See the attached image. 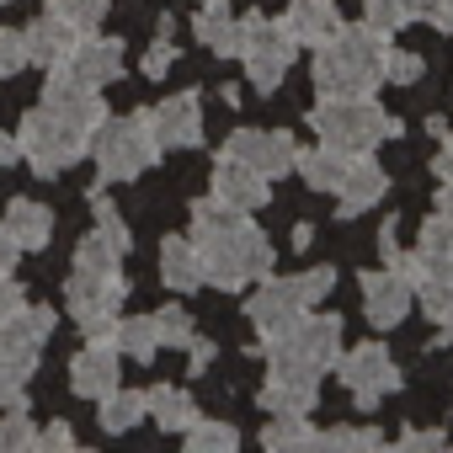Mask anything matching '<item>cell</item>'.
<instances>
[{
    "label": "cell",
    "instance_id": "1",
    "mask_svg": "<svg viewBox=\"0 0 453 453\" xmlns=\"http://www.w3.org/2000/svg\"><path fill=\"white\" fill-rule=\"evenodd\" d=\"M192 246L203 257V283L224 294H241L273 273V241L251 224V213L224 208L213 192L192 203Z\"/></svg>",
    "mask_w": 453,
    "mask_h": 453
},
{
    "label": "cell",
    "instance_id": "2",
    "mask_svg": "<svg viewBox=\"0 0 453 453\" xmlns=\"http://www.w3.org/2000/svg\"><path fill=\"white\" fill-rule=\"evenodd\" d=\"M384 54L389 38L373 33L368 22H342L320 49H315V91L320 96H373L384 86Z\"/></svg>",
    "mask_w": 453,
    "mask_h": 453
},
{
    "label": "cell",
    "instance_id": "3",
    "mask_svg": "<svg viewBox=\"0 0 453 453\" xmlns=\"http://www.w3.org/2000/svg\"><path fill=\"white\" fill-rule=\"evenodd\" d=\"M310 128L315 139L347 150V155H363V150H379L384 139H400L405 123L400 118H384V107L373 96H320L310 107Z\"/></svg>",
    "mask_w": 453,
    "mask_h": 453
},
{
    "label": "cell",
    "instance_id": "4",
    "mask_svg": "<svg viewBox=\"0 0 453 453\" xmlns=\"http://www.w3.org/2000/svg\"><path fill=\"white\" fill-rule=\"evenodd\" d=\"M267 352V373H304V379H320L336 368L342 357V315H315L304 310L288 331H278L273 342H262Z\"/></svg>",
    "mask_w": 453,
    "mask_h": 453
},
{
    "label": "cell",
    "instance_id": "5",
    "mask_svg": "<svg viewBox=\"0 0 453 453\" xmlns=\"http://www.w3.org/2000/svg\"><path fill=\"white\" fill-rule=\"evenodd\" d=\"M86 155L96 160L102 181H134L160 160V144L150 134V118L128 112V118H102L86 139Z\"/></svg>",
    "mask_w": 453,
    "mask_h": 453
},
{
    "label": "cell",
    "instance_id": "6",
    "mask_svg": "<svg viewBox=\"0 0 453 453\" xmlns=\"http://www.w3.org/2000/svg\"><path fill=\"white\" fill-rule=\"evenodd\" d=\"M86 139H91V134L70 128L65 118H54V112L38 102V107L22 118V128H17V155L33 165V176L54 181V176H65V171L86 155Z\"/></svg>",
    "mask_w": 453,
    "mask_h": 453
},
{
    "label": "cell",
    "instance_id": "7",
    "mask_svg": "<svg viewBox=\"0 0 453 453\" xmlns=\"http://www.w3.org/2000/svg\"><path fill=\"white\" fill-rule=\"evenodd\" d=\"M294 54H299V43L288 38V27H283V17L273 22V17H262V12H251V17H241V65H246V81L262 91V96H273L278 86H283V75L294 70Z\"/></svg>",
    "mask_w": 453,
    "mask_h": 453
},
{
    "label": "cell",
    "instance_id": "8",
    "mask_svg": "<svg viewBox=\"0 0 453 453\" xmlns=\"http://www.w3.org/2000/svg\"><path fill=\"white\" fill-rule=\"evenodd\" d=\"M123 299H128L123 273H86V267H75L70 283H65V304H70L75 326H81L86 336H102V342H107L112 320H118Z\"/></svg>",
    "mask_w": 453,
    "mask_h": 453
},
{
    "label": "cell",
    "instance_id": "9",
    "mask_svg": "<svg viewBox=\"0 0 453 453\" xmlns=\"http://www.w3.org/2000/svg\"><path fill=\"white\" fill-rule=\"evenodd\" d=\"M336 373H342L347 395H352L363 411H368V405H379L384 395H395V389L405 384V373H400V363L389 357V347H384V342H363V347L342 352V357H336Z\"/></svg>",
    "mask_w": 453,
    "mask_h": 453
},
{
    "label": "cell",
    "instance_id": "10",
    "mask_svg": "<svg viewBox=\"0 0 453 453\" xmlns=\"http://www.w3.org/2000/svg\"><path fill=\"white\" fill-rule=\"evenodd\" d=\"M384 267H395L400 278H411V288H416L421 278H453V213L437 208V213L421 224L416 251H389Z\"/></svg>",
    "mask_w": 453,
    "mask_h": 453
},
{
    "label": "cell",
    "instance_id": "11",
    "mask_svg": "<svg viewBox=\"0 0 453 453\" xmlns=\"http://www.w3.org/2000/svg\"><path fill=\"white\" fill-rule=\"evenodd\" d=\"M219 155H224V160H241V165H251V171H262L267 181H278V176L294 171L299 144H294L288 128H235L230 139H224Z\"/></svg>",
    "mask_w": 453,
    "mask_h": 453
},
{
    "label": "cell",
    "instance_id": "12",
    "mask_svg": "<svg viewBox=\"0 0 453 453\" xmlns=\"http://www.w3.org/2000/svg\"><path fill=\"white\" fill-rule=\"evenodd\" d=\"M304 310H310V299L299 294V283H294V278H273V273H267L262 288L246 299V320L257 326V342H273V336L288 331Z\"/></svg>",
    "mask_w": 453,
    "mask_h": 453
},
{
    "label": "cell",
    "instance_id": "13",
    "mask_svg": "<svg viewBox=\"0 0 453 453\" xmlns=\"http://www.w3.org/2000/svg\"><path fill=\"white\" fill-rule=\"evenodd\" d=\"M144 118H150V134H155L160 150H192V144H203V96L197 91H176L160 107H144Z\"/></svg>",
    "mask_w": 453,
    "mask_h": 453
},
{
    "label": "cell",
    "instance_id": "14",
    "mask_svg": "<svg viewBox=\"0 0 453 453\" xmlns=\"http://www.w3.org/2000/svg\"><path fill=\"white\" fill-rule=\"evenodd\" d=\"M54 326H59V315L43 310V304L12 310L6 320H0V363H38V352L54 336Z\"/></svg>",
    "mask_w": 453,
    "mask_h": 453
},
{
    "label": "cell",
    "instance_id": "15",
    "mask_svg": "<svg viewBox=\"0 0 453 453\" xmlns=\"http://www.w3.org/2000/svg\"><path fill=\"white\" fill-rule=\"evenodd\" d=\"M59 70L75 75L81 86L102 91V86L123 81V43H118V38H102V33H86V38H75V49L59 59Z\"/></svg>",
    "mask_w": 453,
    "mask_h": 453
},
{
    "label": "cell",
    "instance_id": "16",
    "mask_svg": "<svg viewBox=\"0 0 453 453\" xmlns=\"http://www.w3.org/2000/svg\"><path fill=\"white\" fill-rule=\"evenodd\" d=\"M43 107H49L54 118H65L70 128H81V134H91V128L107 118L102 96H96L91 86H81L75 75H65L59 65H54V70H49V81H43Z\"/></svg>",
    "mask_w": 453,
    "mask_h": 453
},
{
    "label": "cell",
    "instance_id": "17",
    "mask_svg": "<svg viewBox=\"0 0 453 453\" xmlns=\"http://www.w3.org/2000/svg\"><path fill=\"white\" fill-rule=\"evenodd\" d=\"M357 283H363V315H368V326H379V331L400 326V320L411 315V304H416L411 278H400L395 267H384V273H363Z\"/></svg>",
    "mask_w": 453,
    "mask_h": 453
},
{
    "label": "cell",
    "instance_id": "18",
    "mask_svg": "<svg viewBox=\"0 0 453 453\" xmlns=\"http://www.w3.org/2000/svg\"><path fill=\"white\" fill-rule=\"evenodd\" d=\"M123 357H118V347L112 342H102V336H86V347L75 352V363H70V389L81 395V400H102V395H112L118 389V368Z\"/></svg>",
    "mask_w": 453,
    "mask_h": 453
},
{
    "label": "cell",
    "instance_id": "19",
    "mask_svg": "<svg viewBox=\"0 0 453 453\" xmlns=\"http://www.w3.org/2000/svg\"><path fill=\"white\" fill-rule=\"evenodd\" d=\"M384 192H389L384 165H379L368 150H363V155H352L347 176L336 181V219H357V213H368L373 203H384Z\"/></svg>",
    "mask_w": 453,
    "mask_h": 453
},
{
    "label": "cell",
    "instance_id": "20",
    "mask_svg": "<svg viewBox=\"0 0 453 453\" xmlns=\"http://www.w3.org/2000/svg\"><path fill=\"white\" fill-rule=\"evenodd\" d=\"M224 208H235V213H257L267 197H273V181L262 176V171H251V165H241V160H224L219 155V165H213V187H208Z\"/></svg>",
    "mask_w": 453,
    "mask_h": 453
},
{
    "label": "cell",
    "instance_id": "21",
    "mask_svg": "<svg viewBox=\"0 0 453 453\" xmlns=\"http://www.w3.org/2000/svg\"><path fill=\"white\" fill-rule=\"evenodd\" d=\"M283 27L299 49H320L336 27H342V6L336 0H294V6L283 12Z\"/></svg>",
    "mask_w": 453,
    "mask_h": 453
},
{
    "label": "cell",
    "instance_id": "22",
    "mask_svg": "<svg viewBox=\"0 0 453 453\" xmlns=\"http://www.w3.org/2000/svg\"><path fill=\"white\" fill-rule=\"evenodd\" d=\"M320 405V379H304V373H267L262 384V411L273 416H310Z\"/></svg>",
    "mask_w": 453,
    "mask_h": 453
},
{
    "label": "cell",
    "instance_id": "23",
    "mask_svg": "<svg viewBox=\"0 0 453 453\" xmlns=\"http://www.w3.org/2000/svg\"><path fill=\"white\" fill-rule=\"evenodd\" d=\"M192 33L203 49H213L219 59H235L241 54V17L224 6V0H203V12L192 17Z\"/></svg>",
    "mask_w": 453,
    "mask_h": 453
},
{
    "label": "cell",
    "instance_id": "24",
    "mask_svg": "<svg viewBox=\"0 0 453 453\" xmlns=\"http://www.w3.org/2000/svg\"><path fill=\"white\" fill-rule=\"evenodd\" d=\"M75 27L70 22H59L54 12H43L33 27H22V43H27V65H43V70H54L70 49H75Z\"/></svg>",
    "mask_w": 453,
    "mask_h": 453
},
{
    "label": "cell",
    "instance_id": "25",
    "mask_svg": "<svg viewBox=\"0 0 453 453\" xmlns=\"http://www.w3.org/2000/svg\"><path fill=\"white\" fill-rule=\"evenodd\" d=\"M0 224L17 235L22 251H43L54 241V208L38 203V197H12V208H6V219H0Z\"/></svg>",
    "mask_w": 453,
    "mask_h": 453
},
{
    "label": "cell",
    "instance_id": "26",
    "mask_svg": "<svg viewBox=\"0 0 453 453\" xmlns=\"http://www.w3.org/2000/svg\"><path fill=\"white\" fill-rule=\"evenodd\" d=\"M160 283L176 288V294L203 288V257H197L192 235H171V241L160 246Z\"/></svg>",
    "mask_w": 453,
    "mask_h": 453
},
{
    "label": "cell",
    "instance_id": "27",
    "mask_svg": "<svg viewBox=\"0 0 453 453\" xmlns=\"http://www.w3.org/2000/svg\"><path fill=\"white\" fill-rule=\"evenodd\" d=\"M347 165H352V155L347 150H336V144H315V150H299V160H294V171L304 176V187H315V192H336V181L347 176Z\"/></svg>",
    "mask_w": 453,
    "mask_h": 453
},
{
    "label": "cell",
    "instance_id": "28",
    "mask_svg": "<svg viewBox=\"0 0 453 453\" xmlns=\"http://www.w3.org/2000/svg\"><path fill=\"white\" fill-rule=\"evenodd\" d=\"M144 405H150V416H155V426H160V432H187V426L197 421L192 395H187V389H176V384H155V389H144Z\"/></svg>",
    "mask_w": 453,
    "mask_h": 453
},
{
    "label": "cell",
    "instance_id": "29",
    "mask_svg": "<svg viewBox=\"0 0 453 453\" xmlns=\"http://www.w3.org/2000/svg\"><path fill=\"white\" fill-rule=\"evenodd\" d=\"M107 342L118 347V357H134V363H150V357L160 352V342H155V320H150V315H128V320H112Z\"/></svg>",
    "mask_w": 453,
    "mask_h": 453
},
{
    "label": "cell",
    "instance_id": "30",
    "mask_svg": "<svg viewBox=\"0 0 453 453\" xmlns=\"http://www.w3.org/2000/svg\"><path fill=\"white\" fill-rule=\"evenodd\" d=\"M102 411H96V421H102V432H134L144 416H150V405H144V389H112V395H102L96 400Z\"/></svg>",
    "mask_w": 453,
    "mask_h": 453
},
{
    "label": "cell",
    "instance_id": "31",
    "mask_svg": "<svg viewBox=\"0 0 453 453\" xmlns=\"http://www.w3.org/2000/svg\"><path fill=\"white\" fill-rule=\"evenodd\" d=\"M181 437H187V453H230V448H241V432L230 421H203V416Z\"/></svg>",
    "mask_w": 453,
    "mask_h": 453
},
{
    "label": "cell",
    "instance_id": "32",
    "mask_svg": "<svg viewBox=\"0 0 453 453\" xmlns=\"http://www.w3.org/2000/svg\"><path fill=\"white\" fill-rule=\"evenodd\" d=\"M123 246H112L102 230H91V235H81V246H75V267H86V273H123Z\"/></svg>",
    "mask_w": 453,
    "mask_h": 453
},
{
    "label": "cell",
    "instance_id": "33",
    "mask_svg": "<svg viewBox=\"0 0 453 453\" xmlns=\"http://www.w3.org/2000/svg\"><path fill=\"white\" fill-rule=\"evenodd\" d=\"M49 12H54L59 22H70V27L86 38V33H96V27L107 22V0H49Z\"/></svg>",
    "mask_w": 453,
    "mask_h": 453
},
{
    "label": "cell",
    "instance_id": "34",
    "mask_svg": "<svg viewBox=\"0 0 453 453\" xmlns=\"http://www.w3.org/2000/svg\"><path fill=\"white\" fill-rule=\"evenodd\" d=\"M310 442H315L310 416H273L262 432V448H310Z\"/></svg>",
    "mask_w": 453,
    "mask_h": 453
},
{
    "label": "cell",
    "instance_id": "35",
    "mask_svg": "<svg viewBox=\"0 0 453 453\" xmlns=\"http://www.w3.org/2000/svg\"><path fill=\"white\" fill-rule=\"evenodd\" d=\"M363 22L384 38H395L411 22V0H363Z\"/></svg>",
    "mask_w": 453,
    "mask_h": 453
},
{
    "label": "cell",
    "instance_id": "36",
    "mask_svg": "<svg viewBox=\"0 0 453 453\" xmlns=\"http://www.w3.org/2000/svg\"><path fill=\"white\" fill-rule=\"evenodd\" d=\"M150 320H155V342H160V347H187V342L197 336V331H192V315H187L181 304H165V310H155Z\"/></svg>",
    "mask_w": 453,
    "mask_h": 453
},
{
    "label": "cell",
    "instance_id": "37",
    "mask_svg": "<svg viewBox=\"0 0 453 453\" xmlns=\"http://www.w3.org/2000/svg\"><path fill=\"white\" fill-rule=\"evenodd\" d=\"M38 363H0V405L6 411H27V379Z\"/></svg>",
    "mask_w": 453,
    "mask_h": 453
},
{
    "label": "cell",
    "instance_id": "38",
    "mask_svg": "<svg viewBox=\"0 0 453 453\" xmlns=\"http://www.w3.org/2000/svg\"><path fill=\"white\" fill-rule=\"evenodd\" d=\"M379 442H384V437H379L373 426H363V432H357V426H326V432H315L310 448H342V453H347V448H379Z\"/></svg>",
    "mask_w": 453,
    "mask_h": 453
},
{
    "label": "cell",
    "instance_id": "39",
    "mask_svg": "<svg viewBox=\"0 0 453 453\" xmlns=\"http://www.w3.org/2000/svg\"><path fill=\"white\" fill-rule=\"evenodd\" d=\"M384 81H389V86H416V81H421V59L389 43V54H384Z\"/></svg>",
    "mask_w": 453,
    "mask_h": 453
},
{
    "label": "cell",
    "instance_id": "40",
    "mask_svg": "<svg viewBox=\"0 0 453 453\" xmlns=\"http://www.w3.org/2000/svg\"><path fill=\"white\" fill-rule=\"evenodd\" d=\"M0 448H12V453L33 448V421H27V411H6V421H0Z\"/></svg>",
    "mask_w": 453,
    "mask_h": 453
},
{
    "label": "cell",
    "instance_id": "41",
    "mask_svg": "<svg viewBox=\"0 0 453 453\" xmlns=\"http://www.w3.org/2000/svg\"><path fill=\"white\" fill-rule=\"evenodd\" d=\"M27 65V43H22V27H0V75H17Z\"/></svg>",
    "mask_w": 453,
    "mask_h": 453
},
{
    "label": "cell",
    "instance_id": "42",
    "mask_svg": "<svg viewBox=\"0 0 453 453\" xmlns=\"http://www.w3.org/2000/svg\"><path fill=\"white\" fill-rule=\"evenodd\" d=\"M171 65H176V43H171V33L160 27V38H155V43L144 49V75H150V81H160V75H165Z\"/></svg>",
    "mask_w": 453,
    "mask_h": 453
},
{
    "label": "cell",
    "instance_id": "43",
    "mask_svg": "<svg viewBox=\"0 0 453 453\" xmlns=\"http://www.w3.org/2000/svg\"><path fill=\"white\" fill-rule=\"evenodd\" d=\"M294 283H299V294H304V299H310V310H315V304L336 288V273H331V267H310V273H299Z\"/></svg>",
    "mask_w": 453,
    "mask_h": 453
},
{
    "label": "cell",
    "instance_id": "44",
    "mask_svg": "<svg viewBox=\"0 0 453 453\" xmlns=\"http://www.w3.org/2000/svg\"><path fill=\"white\" fill-rule=\"evenodd\" d=\"M33 448H75V426L70 421H49L43 432H33Z\"/></svg>",
    "mask_w": 453,
    "mask_h": 453
},
{
    "label": "cell",
    "instance_id": "45",
    "mask_svg": "<svg viewBox=\"0 0 453 453\" xmlns=\"http://www.w3.org/2000/svg\"><path fill=\"white\" fill-rule=\"evenodd\" d=\"M181 352H187L192 373H208V363H213V342H208V336H192V342H187Z\"/></svg>",
    "mask_w": 453,
    "mask_h": 453
},
{
    "label": "cell",
    "instance_id": "46",
    "mask_svg": "<svg viewBox=\"0 0 453 453\" xmlns=\"http://www.w3.org/2000/svg\"><path fill=\"white\" fill-rule=\"evenodd\" d=\"M448 437L437 432V426H411V432H400V448H442Z\"/></svg>",
    "mask_w": 453,
    "mask_h": 453
},
{
    "label": "cell",
    "instance_id": "47",
    "mask_svg": "<svg viewBox=\"0 0 453 453\" xmlns=\"http://www.w3.org/2000/svg\"><path fill=\"white\" fill-rule=\"evenodd\" d=\"M432 171H437L442 187H453V134H442V144H437V155H432Z\"/></svg>",
    "mask_w": 453,
    "mask_h": 453
},
{
    "label": "cell",
    "instance_id": "48",
    "mask_svg": "<svg viewBox=\"0 0 453 453\" xmlns=\"http://www.w3.org/2000/svg\"><path fill=\"white\" fill-rule=\"evenodd\" d=\"M12 310H22V283L12 273H0V320H6Z\"/></svg>",
    "mask_w": 453,
    "mask_h": 453
},
{
    "label": "cell",
    "instance_id": "49",
    "mask_svg": "<svg viewBox=\"0 0 453 453\" xmlns=\"http://www.w3.org/2000/svg\"><path fill=\"white\" fill-rule=\"evenodd\" d=\"M17 262H22V246H17V235L0 224V273H17Z\"/></svg>",
    "mask_w": 453,
    "mask_h": 453
},
{
    "label": "cell",
    "instance_id": "50",
    "mask_svg": "<svg viewBox=\"0 0 453 453\" xmlns=\"http://www.w3.org/2000/svg\"><path fill=\"white\" fill-rule=\"evenodd\" d=\"M437 12H442V0H411V22H426V27H437Z\"/></svg>",
    "mask_w": 453,
    "mask_h": 453
},
{
    "label": "cell",
    "instance_id": "51",
    "mask_svg": "<svg viewBox=\"0 0 453 453\" xmlns=\"http://www.w3.org/2000/svg\"><path fill=\"white\" fill-rule=\"evenodd\" d=\"M12 160H22V155H17V139L0 134V165H12Z\"/></svg>",
    "mask_w": 453,
    "mask_h": 453
},
{
    "label": "cell",
    "instance_id": "52",
    "mask_svg": "<svg viewBox=\"0 0 453 453\" xmlns=\"http://www.w3.org/2000/svg\"><path fill=\"white\" fill-rule=\"evenodd\" d=\"M310 241H315V224H294V246H299V251H304V246H310Z\"/></svg>",
    "mask_w": 453,
    "mask_h": 453
},
{
    "label": "cell",
    "instance_id": "53",
    "mask_svg": "<svg viewBox=\"0 0 453 453\" xmlns=\"http://www.w3.org/2000/svg\"><path fill=\"white\" fill-rule=\"evenodd\" d=\"M437 27H453V0H442V12H437Z\"/></svg>",
    "mask_w": 453,
    "mask_h": 453
},
{
    "label": "cell",
    "instance_id": "54",
    "mask_svg": "<svg viewBox=\"0 0 453 453\" xmlns=\"http://www.w3.org/2000/svg\"><path fill=\"white\" fill-rule=\"evenodd\" d=\"M437 208H442V213H453V187H442V192H437Z\"/></svg>",
    "mask_w": 453,
    "mask_h": 453
},
{
    "label": "cell",
    "instance_id": "55",
    "mask_svg": "<svg viewBox=\"0 0 453 453\" xmlns=\"http://www.w3.org/2000/svg\"><path fill=\"white\" fill-rule=\"evenodd\" d=\"M0 6H6V0H0Z\"/></svg>",
    "mask_w": 453,
    "mask_h": 453
}]
</instances>
